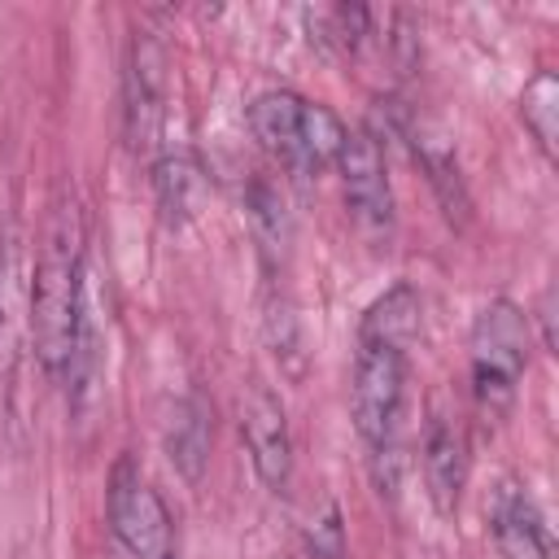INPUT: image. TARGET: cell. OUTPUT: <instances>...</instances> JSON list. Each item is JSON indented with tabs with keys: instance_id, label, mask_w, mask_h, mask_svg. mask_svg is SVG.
Masks as SVG:
<instances>
[{
	"instance_id": "ac0fdd59",
	"label": "cell",
	"mask_w": 559,
	"mask_h": 559,
	"mask_svg": "<svg viewBox=\"0 0 559 559\" xmlns=\"http://www.w3.org/2000/svg\"><path fill=\"white\" fill-rule=\"evenodd\" d=\"M301 537H306V550L314 559H345V515H341V507L332 498H323L319 511H310Z\"/></svg>"
},
{
	"instance_id": "52a82bcc",
	"label": "cell",
	"mask_w": 559,
	"mask_h": 559,
	"mask_svg": "<svg viewBox=\"0 0 559 559\" xmlns=\"http://www.w3.org/2000/svg\"><path fill=\"white\" fill-rule=\"evenodd\" d=\"M166 122V52L153 35L135 31L122 66V135L131 153H153Z\"/></svg>"
},
{
	"instance_id": "4fadbf2b",
	"label": "cell",
	"mask_w": 559,
	"mask_h": 559,
	"mask_svg": "<svg viewBox=\"0 0 559 559\" xmlns=\"http://www.w3.org/2000/svg\"><path fill=\"white\" fill-rule=\"evenodd\" d=\"M166 454L175 463V472L183 480H201L205 463H210V419H205V406L197 397H179L166 415Z\"/></svg>"
},
{
	"instance_id": "8992f818",
	"label": "cell",
	"mask_w": 559,
	"mask_h": 559,
	"mask_svg": "<svg viewBox=\"0 0 559 559\" xmlns=\"http://www.w3.org/2000/svg\"><path fill=\"white\" fill-rule=\"evenodd\" d=\"M336 175H341V201L349 223L367 245H389L393 236V183H389V162H384V140L371 127H349L345 144L336 153Z\"/></svg>"
},
{
	"instance_id": "e0dca14e",
	"label": "cell",
	"mask_w": 559,
	"mask_h": 559,
	"mask_svg": "<svg viewBox=\"0 0 559 559\" xmlns=\"http://www.w3.org/2000/svg\"><path fill=\"white\" fill-rule=\"evenodd\" d=\"M17 336H22V288H17V266L9 245L0 249V380L9 376V362L17 354Z\"/></svg>"
},
{
	"instance_id": "9c48e42d",
	"label": "cell",
	"mask_w": 559,
	"mask_h": 559,
	"mask_svg": "<svg viewBox=\"0 0 559 559\" xmlns=\"http://www.w3.org/2000/svg\"><path fill=\"white\" fill-rule=\"evenodd\" d=\"M485 524L502 559H555V533L524 480L502 476L493 485L485 502Z\"/></svg>"
},
{
	"instance_id": "d6986e66",
	"label": "cell",
	"mask_w": 559,
	"mask_h": 559,
	"mask_svg": "<svg viewBox=\"0 0 559 559\" xmlns=\"http://www.w3.org/2000/svg\"><path fill=\"white\" fill-rule=\"evenodd\" d=\"M550 301H555V297H550V288H546V293H542V306H537V319H542V345L555 354V328H550L555 310H550Z\"/></svg>"
},
{
	"instance_id": "30bf717a",
	"label": "cell",
	"mask_w": 559,
	"mask_h": 559,
	"mask_svg": "<svg viewBox=\"0 0 559 559\" xmlns=\"http://www.w3.org/2000/svg\"><path fill=\"white\" fill-rule=\"evenodd\" d=\"M419 467H424L432 507L441 515H454L459 498L467 489V472H472V445H467V428L459 424V415H450V411L428 415L424 441H419Z\"/></svg>"
},
{
	"instance_id": "2e32d148",
	"label": "cell",
	"mask_w": 559,
	"mask_h": 559,
	"mask_svg": "<svg viewBox=\"0 0 559 559\" xmlns=\"http://www.w3.org/2000/svg\"><path fill=\"white\" fill-rule=\"evenodd\" d=\"M245 210H249V223H253V236H258L262 253L280 258L284 245H288V214H284L280 192L266 179H253L249 192H245Z\"/></svg>"
},
{
	"instance_id": "5bb4252c",
	"label": "cell",
	"mask_w": 559,
	"mask_h": 559,
	"mask_svg": "<svg viewBox=\"0 0 559 559\" xmlns=\"http://www.w3.org/2000/svg\"><path fill=\"white\" fill-rule=\"evenodd\" d=\"M411 144H415V157H419V166L428 170V179H432V188H437L445 214H450V218H454V214L463 218V214H467V188H463V179H459V157H454V144L445 140V131L419 122V127L411 131Z\"/></svg>"
},
{
	"instance_id": "8fae6325",
	"label": "cell",
	"mask_w": 559,
	"mask_h": 559,
	"mask_svg": "<svg viewBox=\"0 0 559 559\" xmlns=\"http://www.w3.org/2000/svg\"><path fill=\"white\" fill-rule=\"evenodd\" d=\"M153 197L170 227H188L205 205V170L192 153H162L153 162Z\"/></svg>"
},
{
	"instance_id": "3957f363",
	"label": "cell",
	"mask_w": 559,
	"mask_h": 559,
	"mask_svg": "<svg viewBox=\"0 0 559 559\" xmlns=\"http://www.w3.org/2000/svg\"><path fill=\"white\" fill-rule=\"evenodd\" d=\"M249 131L288 175L310 179V175L336 166V153H341L349 127L328 105H319L301 92L266 87L249 100Z\"/></svg>"
},
{
	"instance_id": "5b68a950",
	"label": "cell",
	"mask_w": 559,
	"mask_h": 559,
	"mask_svg": "<svg viewBox=\"0 0 559 559\" xmlns=\"http://www.w3.org/2000/svg\"><path fill=\"white\" fill-rule=\"evenodd\" d=\"M105 515H109V528H114V537L122 542V550L131 559H179L170 511H166L162 493L144 480L140 463L131 454H122L109 467Z\"/></svg>"
},
{
	"instance_id": "ba28073f",
	"label": "cell",
	"mask_w": 559,
	"mask_h": 559,
	"mask_svg": "<svg viewBox=\"0 0 559 559\" xmlns=\"http://www.w3.org/2000/svg\"><path fill=\"white\" fill-rule=\"evenodd\" d=\"M240 437L258 480L271 493H284L293 485V432H288L284 402L258 380L240 393Z\"/></svg>"
},
{
	"instance_id": "7c38bea8",
	"label": "cell",
	"mask_w": 559,
	"mask_h": 559,
	"mask_svg": "<svg viewBox=\"0 0 559 559\" xmlns=\"http://www.w3.org/2000/svg\"><path fill=\"white\" fill-rule=\"evenodd\" d=\"M419 319H424L419 293H415L406 280H397V284H389V288L362 310L358 336L384 341V345H402V349H406V345L419 336Z\"/></svg>"
},
{
	"instance_id": "277c9868",
	"label": "cell",
	"mask_w": 559,
	"mask_h": 559,
	"mask_svg": "<svg viewBox=\"0 0 559 559\" xmlns=\"http://www.w3.org/2000/svg\"><path fill=\"white\" fill-rule=\"evenodd\" d=\"M528 367V314L511 297H493L480 306L467 336V371L472 397L489 419H502L520 393Z\"/></svg>"
},
{
	"instance_id": "7a4b0ae2",
	"label": "cell",
	"mask_w": 559,
	"mask_h": 559,
	"mask_svg": "<svg viewBox=\"0 0 559 559\" xmlns=\"http://www.w3.org/2000/svg\"><path fill=\"white\" fill-rule=\"evenodd\" d=\"M354 428L367 445L371 480L380 493H397L406 454H402V419H406V349L358 336L354 380H349Z\"/></svg>"
},
{
	"instance_id": "9a60e30c",
	"label": "cell",
	"mask_w": 559,
	"mask_h": 559,
	"mask_svg": "<svg viewBox=\"0 0 559 559\" xmlns=\"http://www.w3.org/2000/svg\"><path fill=\"white\" fill-rule=\"evenodd\" d=\"M520 118L528 127V135L537 140V148L546 157H555V140H559V79L550 70H537L524 92H520Z\"/></svg>"
},
{
	"instance_id": "6da1fadb",
	"label": "cell",
	"mask_w": 559,
	"mask_h": 559,
	"mask_svg": "<svg viewBox=\"0 0 559 559\" xmlns=\"http://www.w3.org/2000/svg\"><path fill=\"white\" fill-rule=\"evenodd\" d=\"M83 280H87V231H83V210L74 197H61L48 214L44 245L31 271V293H26V332L39 367L48 376H70L79 354L87 349V301H83Z\"/></svg>"
}]
</instances>
